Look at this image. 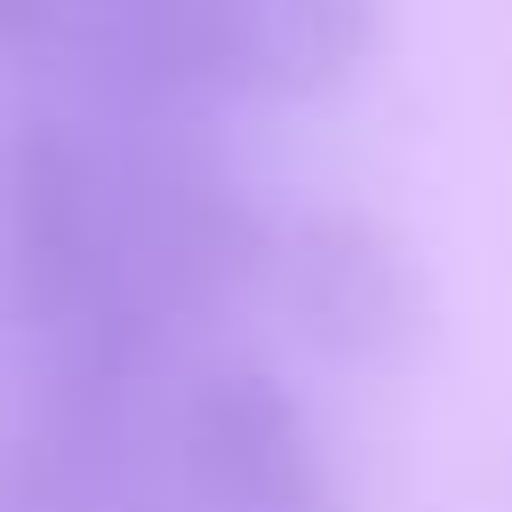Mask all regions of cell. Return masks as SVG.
I'll use <instances>...</instances> for the list:
<instances>
[{
    "label": "cell",
    "mask_w": 512,
    "mask_h": 512,
    "mask_svg": "<svg viewBox=\"0 0 512 512\" xmlns=\"http://www.w3.org/2000/svg\"><path fill=\"white\" fill-rule=\"evenodd\" d=\"M192 512H344L304 408L264 368H216L184 408Z\"/></svg>",
    "instance_id": "6da1fadb"
},
{
    "label": "cell",
    "mask_w": 512,
    "mask_h": 512,
    "mask_svg": "<svg viewBox=\"0 0 512 512\" xmlns=\"http://www.w3.org/2000/svg\"><path fill=\"white\" fill-rule=\"evenodd\" d=\"M272 264H280V288L296 304V328L336 360H384L416 328L408 272H400L392 240L360 216H336V208L304 216Z\"/></svg>",
    "instance_id": "7a4b0ae2"
},
{
    "label": "cell",
    "mask_w": 512,
    "mask_h": 512,
    "mask_svg": "<svg viewBox=\"0 0 512 512\" xmlns=\"http://www.w3.org/2000/svg\"><path fill=\"white\" fill-rule=\"evenodd\" d=\"M232 96H312L376 40V0H224Z\"/></svg>",
    "instance_id": "3957f363"
},
{
    "label": "cell",
    "mask_w": 512,
    "mask_h": 512,
    "mask_svg": "<svg viewBox=\"0 0 512 512\" xmlns=\"http://www.w3.org/2000/svg\"><path fill=\"white\" fill-rule=\"evenodd\" d=\"M96 440H104V424L72 416V432L48 456H32L0 480V512H120V488H112Z\"/></svg>",
    "instance_id": "277c9868"
},
{
    "label": "cell",
    "mask_w": 512,
    "mask_h": 512,
    "mask_svg": "<svg viewBox=\"0 0 512 512\" xmlns=\"http://www.w3.org/2000/svg\"><path fill=\"white\" fill-rule=\"evenodd\" d=\"M80 0H0V48H72Z\"/></svg>",
    "instance_id": "5b68a950"
}]
</instances>
